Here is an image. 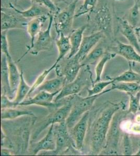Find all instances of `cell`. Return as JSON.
Listing matches in <instances>:
<instances>
[{"mask_svg":"<svg viewBox=\"0 0 140 156\" xmlns=\"http://www.w3.org/2000/svg\"><path fill=\"white\" fill-rule=\"evenodd\" d=\"M60 92V91L54 93H50L46 91H40L38 92L33 98L25 99L19 104L18 106L35 105L51 109H55L59 107V105L57 103L53 102V99Z\"/></svg>","mask_w":140,"mask_h":156,"instance_id":"11","label":"cell"},{"mask_svg":"<svg viewBox=\"0 0 140 156\" xmlns=\"http://www.w3.org/2000/svg\"><path fill=\"white\" fill-rule=\"evenodd\" d=\"M48 16V15H43V16H39V17H37L36 18H32V20L29 21L27 24V31L31 38V42H30V45L29 46H27V51L24 54L23 56L20 58V60L22 59L24 56L26 55V54L28 53L29 51H30V50H31V48H32L34 42L35 41L36 36H38L40 31H42L41 29L43 28L44 23H46V21L47 20V16Z\"/></svg>","mask_w":140,"mask_h":156,"instance_id":"15","label":"cell"},{"mask_svg":"<svg viewBox=\"0 0 140 156\" xmlns=\"http://www.w3.org/2000/svg\"><path fill=\"white\" fill-rule=\"evenodd\" d=\"M7 30L1 31V53L6 54L7 57H11V54L9 50V45L8 40H7Z\"/></svg>","mask_w":140,"mask_h":156,"instance_id":"37","label":"cell"},{"mask_svg":"<svg viewBox=\"0 0 140 156\" xmlns=\"http://www.w3.org/2000/svg\"><path fill=\"white\" fill-rule=\"evenodd\" d=\"M56 67H57L55 65H53L49 69L44 70V71L41 73V75H40V76H38V77L37 78V79L36 80L35 82H34V83L31 87V89H30V91H29L28 95L27 96V98L30 97V95L32 94L34 91H35L36 90V89H37L38 87H39L40 85L42 84L44 82V80L46 79V78H47V76H48V75L50 73H51V71L52 70H53Z\"/></svg>","mask_w":140,"mask_h":156,"instance_id":"34","label":"cell"},{"mask_svg":"<svg viewBox=\"0 0 140 156\" xmlns=\"http://www.w3.org/2000/svg\"><path fill=\"white\" fill-rule=\"evenodd\" d=\"M123 155L130 156L133 154V149L132 145L131 140L129 134L126 132L123 134Z\"/></svg>","mask_w":140,"mask_h":156,"instance_id":"36","label":"cell"},{"mask_svg":"<svg viewBox=\"0 0 140 156\" xmlns=\"http://www.w3.org/2000/svg\"><path fill=\"white\" fill-rule=\"evenodd\" d=\"M1 55V87H2V94L7 95L10 99L13 100L14 94L11 90L9 79V67L7 63V57L6 54L3 53Z\"/></svg>","mask_w":140,"mask_h":156,"instance_id":"20","label":"cell"},{"mask_svg":"<svg viewBox=\"0 0 140 156\" xmlns=\"http://www.w3.org/2000/svg\"><path fill=\"white\" fill-rule=\"evenodd\" d=\"M135 3L137 4V5L138 6V7L140 8V0H135Z\"/></svg>","mask_w":140,"mask_h":156,"instance_id":"45","label":"cell"},{"mask_svg":"<svg viewBox=\"0 0 140 156\" xmlns=\"http://www.w3.org/2000/svg\"><path fill=\"white\" fill-rule=\"evenodd\" d=\"M121 103L112 104L102 109L97 114L91 126L90 148L91 154H100L105 148L107 135L115 114L124 107Z\"/></svg>","mask_w":140,"mask_h":156,"instance_id":"1","label":"cell"},{"mask_svg":"<svg viewBox=\"0 0 140 156\" xmlns=\"http://www.w3.org/2000/svg\"><path fill=\"white\" fill-rule=\"evenodd\" d=\"M140 7L135 3L134 5L130 11L128 15V21L134 28L138 25L140 20Z\"/></svg>","mask_w":140,"mask_h":156,"instance_id":"35","label":"cell"},{"mask_svg":"<svg viewBox=\"0 0 140 156\" xmlns=\"http://www.w3.org/2000/svg\"><path fill=\"white\" fill-rule=\"evenodd\" d=\"M94 81L92 79V73L91 72L89 66H86L82 71H80L79 74L73 81L66 84L62 88V90L55 97V102L57 103L61 99L74 95L79 93L87 86L93 85Z\"/></svg>","mask_w":140,"mask_h":156,"instance_id":"3","label":"cell"},{"mask_svg":"<svg viewBox=\"0 0 140 156\" xmlns=\"http://www.w3.org/2000/svg\"><path fill=\"white\" fill-rule=\"evenodd\" d=\"M129 65L131 67L133 71L140 76V62H129Z\"/></svg>","mask_w":140,"mask_h":156,"instance_id":"40","label":"cell"},{"mask_svg":"<svg viewBox=\"0 0 140 156\" xmlns=\"http://www.w3.org/2000/svg\"><path fill=\"white\" fill-rule=\"evenodd\" d=\"M89 112H88L69 130L70 135L78 151L82 150L83 147L85 136L89 126Z\"/></svg>","mask_w":140,"mask_h":156,"instance_id":"10","label":"cell"},{"mask_svg":"<svg viewBox=\"0 0 140 156\" xmlns=\"http://www.w3.org/2000/svg\"><path fill=\"white\" fill-rule=\"evenodd\" d=\"M116 1H124V0H116Z\"/></svg>","mask_w":140,"mask_h":156,"instance_id":"46","label":"cell"},{"mask_svg":"<svg viewBox=\"0 0 140 156\" xmlns=\"http://www.w3.org/2000/svg\"><path fill=\"white\" fill-rule=\"evenodd\" d=\"M9 67V79L13 94H16L21 81V73H20L15 62L12 57H7Z\"/></svg>","mask_w":140,"mask_h":156,"instance_id":"23","label":"cell"},{"mask_svg":"<svg viewBox=\"0 0 140 156\" xmlns=\"http://www.w3.org/2000/svg\"><path fill=\"white\" fill-rule=\"evenodd\" d=\"M119 30L121 34L127 39L130 44L133 46L137 51L140 52L139 41L137 37L135 29L130 25L127 20L118 18Z\"/></svg>","mask_w":140,"mask_h":156,"instance_id":"17","label":"cell"},{"mask_svg":"<svg viewBox=\"0 0 140 156\" xmlns=\"http://www.w3.org/2000/svg\"><path fill=\"white\" fill-rule=\"evenodd\" d=\"M111 90H112L110 88L104 90L100 94L91 96H86L85 98H82L76 95L70 96L72 108L66 121L69 129H71L75 124L82 118L84 115L89 112L98 98L107 93L109 92Z\"/></svg>","mask_w":140,"mask_h":156,"instance_id":"2","label":"cell"},{"mask_svg":"<svg viewBox=\"0 0 140 156\" xmlns=\"http://www.w3.org/2000/svg\"><path fill=\"white\" fill-rule=\"evenodd\" d=\"M135 33L137 34L138 38V41L139 42L140 41V28H135Z\"/></svg>","mask_w":140,"mask_h":156,"instance_id":"43","label":"cell"},{"mask_svg":"<svg viewBox=\"0 0 140 156\" xmlns=\"http://www.w3.org/2000/svg\"><path fill=\"white\" fill-rule=\"evenodd\" d=\"M131 129L132 132L134 134H140V122L132 124V126H130V130Z\"/></svg>","mask_w":140,"mask_h":156,"instance_id":"41","label":"cell"},{"mask_svg":"<svg viewBox=\"0 0 140 156\" xmlns=\"http://www.w3.org/2000/svg\"><path fill=\"white\" fill-rule=\"evenodd\" d=\"M128 115L127 112L118 111L115 114L110 123L107 135L105 148L101 154H117L119 140L120 137V124L124 117Z\"/></svg>","mask_w":140,"mask_h":156,"instance_id":"4","label":"cell"},{"mask_svg":"<svg viewBox=\"0 0 140 156\" xmlns=\"http://www.w3.org/2000/svg\"><path fill=\"white\" fill-rule=\"evenodd\" d=\"M20 16V15H19ZM17 15L11 12H9L7 9L1 8V31L16 28H23L24 26L27 24L22 22V20Z\"/></svg>","mask_w":140,"mask_h":156,"instance_id":"14","label":"cell"},{"mask_svg":"<svg viewBox=\"0 0 140 156\" xmlns=\"http://www.w3.org/2000/svg\"><path fill=\"white\" fill-rule=\"evenodd\" d=\"M54 131L56 142L55 149L53 151H41L43 152V154L58 155L63 154L73 148L76 149L66 121L58 123L55 126V125Z\"/></svg>","mask_w":140,"mask_h":156,"instance_id":"6","label":"cell"},{"mask_svg":"<svg viewBox=\"0 0 140 156\" xmlns=\"http://www.w3.org/2000/svg\"><path fill=\"white\" fill-rule=\"evenodd\" d=\"M1 155L2 156H9V155H12V153L11 152V150L2 147L1 148Z\"/></svg>","mask_w":140,"mask_h":156,"instance_id":"42","label":"cell"},{"mask_svg":"<svg viewBox=\"0 0 140 156\" xmlns=\"http://www.w3.org/2000/svg\"><path fill=\"white\" fill-rule=\"evenodd\" d=\"M105 53L106 51L103 46L97 45L81 62L82 67L89 66V65L98 62Z\"/></svg>","mask_w":140,"mask_h":156,"instance_id":"26","label":"cell"},{"mask_svg":"<svg viewBox=\"0 0 140 156\" xmlns=\"http://www.w3.org/2000/svg\"><path fill=\"white\" fill-rule=\"evenodd\" d=\"M56 44L58 50V56L54 65L57 66L59 62L65 57L69 51H70L71 46L69 36H66L62 33L60 34L56 41Z\"/></svg>","mask_w":140,"mask_h":156,"instance_id":"24","label":"cell"},{"mask_svg":"<svg viewBox=\"0 0 140 156\" xmlns=\"http://www.w3.org/2000/svg\"><path fill=\"white\" fill-rule=\"evenodd\" d=\"M115 55L116 54L114 53H112L109 52H106L103 57H101V58L99 60L95 67L96 77L94 81L93 84L101 81V76L103 74L104 69L105 68V65L109 60L115 57Z\"/></svg>","mask_w":140,"mask_h":156,"instance_id":"30","label":"cell"},{"mask_svg":"<svg viewBox=\"0 0 140 156\" xmlns=\"http://www.w3.org/2000/svg\"></svg>","mask_w":140,"mask_h":156,"instance_id":"48","label":"cell"},{"mask_svg":"<svg viewBox=\"0 0 140 156\" xmlns=\"http://www.w3.org/2000/svg\"><path fill=\"white\" fill-rule=\"evenodd\" d=\"M21 76L20 84L18 85V87L16 91L15 98L14 99H13V101L16 104L17 106H18L19 104L24 101L26 98L27 97L31 89V87L29 86L28 84L25 81L23 70H21Z\"/></svg>","mask_w":140,"mask_h":156,"instance_id":"27","label":"cell"},{"mask_svg":"<svg viewBox=\"0 0 140 156\" xmlns=\"http://www.w3.org/2000/svg\"><path fill=\"white\" fill-rule=\"evenodd\" d=\"M55 124L50 126L48 133L46 136L37 143H32L29 151L32 155H37L41 151H55L56 148L55 134L54 131Z\"/></svg>","mask_w":140,"mask_h":156,"instance_id":"12","label":"cell"},{"mask_svg":"<svg viewBox=\"0 0 140 156\" xmlns=\"http://www.w3.org/2000/svg\"><path fill=\"white\" fill-rule=\"evenodd\" d=\"M49 24L47 28L44 31H41L38 35L36 40L35 41L30 53L33 55H37L42 51H49L53 47V39L51 34L52 25L54 20L53 14L49 15Z\"/></svg>","mask_w":140,"mask_h":156,"instance_id":"8","label":"cell"},{"mask_svg":"<svg viewBox=\"0 0 140 156\" xmlns=\"http://www.w3.org/2000/svg\"><path fill=\"white\" fill-rule=\"evenodd\" d=\"M1 119L4 120H14L23 116H35L33 112L25 109H18L16 108H4L1 109Z\"/></svg>","mask_w":140,"mask_h":156,"instance_id":"25","label":"cell"},{"mask_svg":"<svg viewBox=\"0 0 140 156\" xmlns=\"http://www.w3.org/2000/svg\"><path fill=\"white\" fill-rule=\"evenodd\" d=\"M140 83L138 82H114L112 83L111 89L124 92L127 94H135L140 92Z\"/></svg>","mask_w":140,"mask_h":156,"instance_id":"28","label":"cell"},{"mask_svg":"<svg viewBox=\"0 0 140 156\" xmlns=\"http://www.w3.org/2000/svg\"><path fill=\"white\" fill-rule=\"evenodd\" d=\"M1 109L4 108H16L17 105L13 101V100L9 98L5 94L1 95Z\"/></svg>","mask_w":140,"mask_h":156,"instance_id":"39","label":"cell"},{"mask_svg":"<svg viewBox=\"0 0 140 156\" xmlns=\"http://www.w3.org/2000/svg\"><path fill=\"white\" fill-rule=\"evenodd\" d=\"M71 108L72 103L71 98H70L69 101L65 105L51 110V112L39 123L32 132L31 137L32 140H36L40 135L42 132L52 124L60 123L66 121L71 112Z\"/></svg>","mask_w":140,"mask_h":156,"instance_id":"5","label":"cell"},{"mask_svg":"<svg viewBox=\"0 0 140 156\" xmlns=\"http://www.w3.org/2000/svg\"><path fill=\"white\" fill-rule=\"evenodd\" d=\"M114 81L112 80H108L107 81L98 82L92 85V88L87 89V96H91L97 94H100L103 92L104 89L107 87L108 85L112 84Z\"/></svg>","mask_w":140,"mask_h":156,"instance_id":"33","label":"cell"},{"mask_svg":"<svg viewBox=\"0 0 140 156\" xmlns=\"http://www.w3.org/2000/svg\"><path fill=\"white\" fill-rule=\"evenodd\" d=\"M92 12H94V21L96 31H102L109 34L112 30V16L107 5L100 6Z\"/></svg>","mask_w":140,"mask_h":156,"instance_id":"9","label":"cell"},{"mask_svg":"<svg viewBox=\"0 0 140 156\" xmlns=\"http://www.w3.org/2000/svg\"><path fill=\"white\" fill-rule=\"evenodd\" d=\"M98 0H84L82 5L76 10L75 17L78 18L83 15L91 13L96 7Z\"/></svg>","mask_w":140,"mask_h":156,"instance_id":"31","label":"cell"},{"mask_svg":"<svg viewBox=\"0 0 140 156\" xmlns=\"http://www.w3.org/2000/svg\"><path fill=\"white\" fill-rule=\"evenodd\" d=\"M115 53L131 62H140V54L131 45L127 44L120 41H116V45L113 48Z\"/></svg>","mask_w":140,"mask_h":156,"instance_id":"18","label":"cell"},{"mask_svg":"<svg viewBox=\"0 0 140 156\" xmlns=\"http://www.w3.org/2000/svg\"><path fill=\"white\" fill-rule=\"evenodd\" d=\"M104 36V33L102 31H96L90 35L84 37L80 50L76 54L81 62L88 54L97 45Z\"/></svg>","mask_w":140,"mask_h":156,"instance_id":"13","label":"cell"},{"mask_svg":"<svg viewBox=\"0 0 140 156\" xmlns=\"http://www.w3.org/2000/svg\"></svg>","mask_w":140,"mask_h":156,"instance_id":"47","label":"cell"},{"mask_svg":"<svg viewBox=\"0 0 140 156\" xmlns=\"http://www.w3.org/2000/svg\"><path fill=\"white\" fill-rule=\"evenodd\" d=\"M65 85V79L63 76H58L50 80H47L40 85L36 90L38 92L46 91L50 93L59 92L62 90Z\"/></svg>","mask_w":140,"mask_h":156,"instance_id":"22","label":"cell"},{"mask_svg":"<svg viewBox=\"0 0 140 156\" xmlns=\"http://www.w3.org/2000/svg\"><path fill=\"white\" fill-rule=\"evenodd\" d=\"M9 6L11 9L21 15L24 18H30L32 19L43 15L48 16L50 13H51L49 9L47 7L34 3L28 9L24 11H21L20 9H17L12 4L9 3Z\"/></svg>","mask_w":140,"mask_h":156,"instance_id":"19","label":"cell"},{"mask_svg":"<svg viewBox=\"0 0 140 156\" xmlns=\"http://www.w3.org/2000/svg\"><path fill=\"white\" fill-rule=\"evenodd\" d=\"M68 59L69 61L64 66L61 75L64 77L65 84L73 81L78 76L82 67L81 62L76 55Z\"/></svg>","mask_w":140,"mask_h":156,"instance_id":"16","label":"cell"},{"mask_svg":"<svg viewBox=\"0 0 140 156\" xmlns=\"http://www.w3.org/2000/svg\"><path fill=\"white\" fill-rule=\"evenodd\" d=\"M34 3L38 4L40 5L44 6L49 9V11L53 13H57L59 12L58 8L55 4L51 0H30Z\"/></svg>","mask_w":140,"mask_h":156,"instance_id":"38","label":"cell"},{"mask_svg":"<svg viewBox=\"0 0 140 156\" xmlns=\"http://www.w3.org/2000/svg\"><path fill=\"white\" fill-rule=\"evenodd\" d=\"M114 82H138L140 83V76L133 71L130 66L129 70L115 78H109Z\"/></svg>","mask_w":140,"mask_h":156,"instance_id":"29","label":"cell"},{"mask_svg":"<svg viewBox=\"0 0 140 156\" xmlns=\"http://www.w3.org/2000/svg\"><path fill=\"white\" fill-rule=\"evenodd\" d=\"M51 1L55 4L58 3H60V2H62V1H63L64 0H51Z\"/></svg>","mask_w":140,"mask_h":156,"instance_id":"44","label":"cell"},{"mask_svg":"<svg viewBox=\"0 0 140 156\" xmlns=\"http://www.w3.org/2000/svg\"><path fill=\"white\" fill-rule=\"evenodd\" d=\"M78 1V0H74L63 11L57 12L54 16L53 23H55V31L58 36L61 33L66 36L68 34L69 36L73 31L72 29Z\"/></svg>","mask_w":140,"mask_h":156,"instance_id":"7","label":"cell"},{"mask_svg":"<svg viewBox=\"0 0 140 156\" xmlns=\"http://www.w3.org/2000/svg\"><path fill=\"white\" fill-rule=\"evenodd\" d=\"M129 96V104L127 111L128 114L136 115L140 110V92L136 94L128 93L127 94Z\"/></svg>","mask_w":140,"mask_h":156,"instance_id":"32","label":"cell"},{"mask_svg":"<svg viewBox=\"0 0 140 156\" xmlns=\"http://www.w3.org/2000/svg\"><path fill=\"white\" fill-rule=\"evenodd\" d=\"M86 28L87 25L83 26L76 30H73L69 36L71 48L68 56V59L71 58L78 53L83 41L84 32Z\"/></svg>","mask_w":140,"mask_h":156,"instance_id":"21","label":"cell"}]
</instances>
